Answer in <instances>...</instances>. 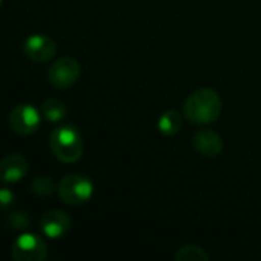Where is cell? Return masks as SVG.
<instances>
[{
  "label": "cell",
  "mask_w": 261,
  "mask_h": 261,
  "mask_svg": "<svg viewBox=\"0 0 261 261\" xmlns=\"http://www.w3.org/2000/svg\"><path fill=\"white\" fill-rule=\"evenodd\" d=\"M12 203H14V193L8 188H2L0 190V205L3 206V210H8Z\"/></svg>",
  "instance_id": "2e32d148"
},
{
  "label": "cell",
  "mask_w": 261,
  "mask_h": 261,
  "mask_svg": "<svg viewBox=\"0 0 261 261\" xmlns=\"http://www.w3.org/2000/svg\"><path fill=\"white\" fill-rule=\"evenodd\" d=\"M23 54L34 63H46L57 54L55 41L43 34H32L23 43Z\"/></svg>",
  "instance_id": "52a82bcc"
},
{
  "label": "cell",
  "mask_w": 261,
  "mask_h": 261,
  "mask_svg": "<svg viewBox=\"0 0 261 261\" xmlns=\"http://www.w3.org/2000/svg\"><path fill=\"white\" fill-rule=\"evenodd\" d=\"M57 190L54 180L49 177V176H38L32 180L31 184V191L38 196V197H47V196H52L54 191Z\"/></svg>",
  "instance_id": "5bb4252c"
},
{
  "label": "cell",
  "mask_w": 261,
  "mask_h": 261,
  "mask_svg": "<svg viewBox=\"0 0 261 261\" xmlns=\"http://www.w3.org/2000/svg\"><path fill=\"white\" fill-rule=\"evenodd\" d=\"M182 127V115L176 110L164 112L158 119V130L164 136H174Z\"/></svg>",
  "instance_id": "7c38bea8"
},
{
  "label": "cell",
  "mask_w": 261,
  "mask_h": 261,
  "mask_svg": "<svg viewBox=\"0 0 261 261\" xmlns=\"http://www.w3.org/2000/svg\"><path fill=\"white\" fill-rule=\"evenodd\" d=\"M58 196L63 203L70 206H80L87 203L93 196V184L87 176L67 174L57 187Z\"/></svg>",
  "instance_id": "3957f363"
},
{
  "label": "cell",
  "mask_w": 261,
  "mask_h": 261,
  "mask_svg": "<svg viewBox=\"0 0 261 261\" xmlns=\"http://www.w3.org/2000/svg\"><path fill=\"white\" fill-rule=\"evenodd\" d=\"M194 150L205 158H217L223 151L222 138L213 130H200L193 139Z\"/></svg>",
  "instance_id": "30bf717a"
},
{
  "label": "cell",
  "mask_w": 261,
  "mask_h": 261,
  "mask_svg": "<svg viewBox=\"0 0 261 261\" xmlns=\"http://www.w3.org/2000/svg\"><path fill=\"white\" fill-rule=\"evenodd\" d=\"M40 112H41V116L49 122H61L67 116V109L64 102L57 98L44 99L40 107Z\"/></svg>",
  "instance_id": "8fae6325"
},
{
  "label": "cell",
  "mask_w": 261,
  "mask_h": 261,
  "mask_svg": "<svg viewBox=\"0 0 261 261\" xmlns=\"http://www.w3.org/2000/svg\"><path fill=\"white\" fill-rule=\"evenodd\" d=\"M40 228L43 234L50 240L63 239L72 228V220L69 214L61 210H50L46 211L40 220Z\"/></svg>",
  "instance_id": "ba28073f"
},
{
  "label": "cell",
  "mask_w": 261,
  "mask_h": 261,
  "mask_svg": "<svg viewBox=\"0 0 261 261\" xmlns=\"http://www.w3.org/2000/svg\"><path fill=\"white\" fill-rule=\"evenodd\" d=\"M49 147L54 156L63 164H73L81 159L84 151V141L75 125H60L52 130Z\"/></svg>",
  "instance_id": "7a4b0ae2"
},
{
  "label": "cell",
  "mask_w": 261,
  "mask_h": 261,
  "mask_svg": "<svg viewBox=\"0 0 261 261\" xmlns=\"http://www.w3.org/2000/svg\"><path fill=\"white\" fill-rule=\"evenodd\" d=\"M176 261H210V255L208 252L197 245H184L182 248L177 249L176 255H174Z\"/></svg>",
  "instance_id": "4fadbf2b"
},
{
  "label": "cell",
  "mask_w": 261,
  "mask_h": 261,
  "mask_svg": "<svg viewBox=\"0 0 261 261\" xmlns=\"http://www.w3.org/2000/svg\"><path fill=\"white\" fill-rule=\"evenodd\" d=\"M6 223L12 229H26V228H29V223L31 222H29L28 214H24L21 211H17V213H12V214L8 216Z\"/></svg>",
  "instance_id": "9a60e30c"
},
{
  "label": "cell",
  "mask_w": 261,
  "mask_h": 261,
  "mask_svg": "<svg viewBox=\"0 0 261 261\" xmlns=\"http://www.w3.org/2000/svg\"><path fill=\"white\" fill-rule=\"evenodd\" d=\"M41 112H38L31 104H18L14 107L8 116L9 127L14 133L20 136H29L40 128L41 124Z\"/></svg>",
  "instance_id": "5b68a950"
},
{
  "label": "cell",
  "mask_w": 261,
  "mask_h": 261,
  "mask_svg": "<svg viewBox=\"0 0 261 261\" xmlns=\"http://www.w3.org/2000/svg\"><path fill=\"white\" fill-rule=\"evenodd\" d=\"M81 73V66L73 57L58 58L47 70V80L55 89L72 87Z\"/></svg>",
  "instance_id": "8992f818"
},
{
  "label": "cell",
  "mask_w": 261,
  "mask_h": 261,
  "mask_svg": "<svg viewBox=\"0 0 261 261\" xmlns=\"http://www.w3.org/2000/svg\"><path fill=\"white\" fill-rule=\"evenodd\" d=\"M28 173V161L21 154H8L0 162V177L5 184H15Z\"/></svg>",
  "instance_id": "9c48e42d"
},
{
  "label": "cell",
  "mask_w": 261,
  "mask_h": 261,
  "mask_svg": "<svg viewBox=\"0 0 261 261\" xmlns=\"http://www.w3.org/2000/svg\"><path fill=\"white\" fill-rule=\"evenodd\" d=\"M220 113L222 98L214 89H199L184 104V118L196 125L213 124L219 119Z\"/></svg>",
  "instance_id": "6da1fadb"
},
{
  "label": "cell",
  "mask_w": 261,
  "mask_h": 261,
  "mask_svg": "<svg viewBox=\"0 0 261 261\" xmlns=\"http://www.w3.org/2000/svg\"><path fill=\"white\" fill-rule=\"evenodd\" d=\"M11 257L15 261H43L47 257V246L38 236L24 232L14 240Z\"/></svg>",
  "instance_id": "277c9868"
}]
</instances>
